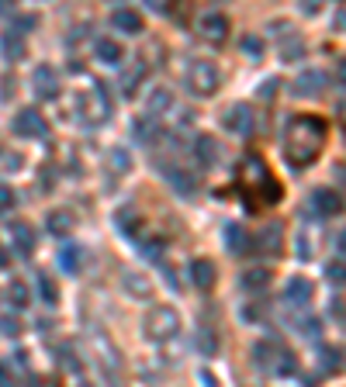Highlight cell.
Here are the masks:
<instances>
[{
  "mask_svg": "<svg viewBox=\"0 0 346 387\" xmlns=\"http://www.w3.org/2000/svg\"><path fill=\"white\" fill-rule=\"evenodd\" d=\"M270 280H274V273H270L266 266H249V270L239 277V284L246 287V290H264Z\"/></svg>",
  "mask_w": 346,
  "mask_h": 387,
  "instance_id": "24",
  "label": "cell"
},
{
  "mask_svg": "<svg viewBox=\"0 0 346 387\" xmlns=\"http://www.w3.org/2000/svg\"><path fill=\"white\" fill-rule=\"evenodd\" d=\"M11 205H14V194H11V187L0 183V211H7Z\"/></svg>",
  "mask_w": 346,
  "mask_h": 387,
  "instance_id": "47",
  "label": "cell"
},
{
  "mask_svg": "<svg viewBox=\"0 0 346 387\" xmlns=\"http://www.w3.org/2000/svg\"><path fill=\"white\" fill-rule=\"evenodd\" d=\"M163 280H166V287H170V290H177V277H173V266H163Z\"/></svg>",
  "mask_w": 346,
  "mask_h": 387,
  "instance_id": "52",
  "label": "cell"
},
{
  "mask_svg": "<svg viewBox=\"0 0 346 387\" xmlns=\"http://www.w3.org/2000/svg\"><path fill=\"white\" fill-rule=\"evenodd\" d=\"M312 256V242H308V235L301 232L298 235V259H308Z\"/></svg>",
  "mask_w": 346,
  "mask_h": 387,
  "instance_id": "44",
  "label": "cell"
},
{
  "mask_svg": "<svg viewBox=\"0 0 346 387\" xmlns=\"http://www.w3.org/2000/svg\"><path fill=\"white\" fill-rule=\"evenodd\" d=\"M14 135H21V138H45L49 135V125H45V118L35 111V107H25L18 118H14Z\"/></svg>",
  "mask_w": 346,
  "mask_h": 387,
  "instance_id": "11",
  "label": "cell"
},
{
  "mask_svg": "<svg viewBox=\"0 0 346 387\" xmlns=\"http://www.w3.org/2000/svg\"><path fill=\"white\" fill-rule=\"evenodd\" d=\"M83 263V246L77 242H63L59 249H55V266L63 270V273H77Z\"/></svg>",
  "mask_w": 346,
  "mask_h": 387,
  "instance_id": "18",
  "label": "cell"
},
{
  "mask_svg": "<svg viewBox=\"0 0 346 387\" xmlns=\"http://www.w3.org/2000/svg\"><path fill=\"white\" fill-rule=\"evenodd\" d=\"M222 239H225V249L232 256H242L249 249V235H246V229H242L239 222H225L222 225Z\"/></svg>",
  "mask_w": 346,
  "mask_h": 387,
  "instance_id": "17",
  "label": "cell"
},
{
  "mask_svg": "<svg viewBox=\"0 0 346 387\" xmlns=\"http://www.w3.org/2000/svg\"><path fill=\"white\" fill-rule=\"evenodd\" d=\"M187 273H190V284L198 287V290H212L215 280H218V273H215V263H212V259H190Z\"/></svg>",
  "mask_w": 346,
  "mask_h": 387,
  "instance_id": "16",
  "label": "cell"
},
{
  "mask_svg": "<svg viewBox=\"0 0 346 387\" xmlns=\"http://www.w3.org/2000/svg\"><path fill=\"white\" fill-rule=\"evenodd\" d=\"M111 166H114V173H129L132 170V156L125 153V149H111Z\"/></svg>",
  "mask_w": 346,
  "mask_h": 387,
  "instance_id": "39",
  "label": "cell"
},
{
  "mask_svg": "<svg viewBox=\"0 0 346 387\" xmlns=\"http://www.w3.org/2000/svg\"><path fill=\"white\" fill-rule=\"evenodd\" d=\"M7 298H11V305H14V308H25L28 301H31L28 284H25V280H14V284H11V290H7Z\"/></svg>",
  "mask_w": 346,
  "mask_h": 387,
  "instance_id": "36",
  "label": "cell"
},
{
  "mask_svg": "<svg viewBox=\"0 0 346 387\" xmlns=\"http://www.w3.org/2000/svg\"><path fill=\"white\" fill-rule=\"evenodd\" d=\"M156 170H160L163 180L170 183L173 194H180V197H194V194H198V180H194V173L184 170L180 163H156Z\"/></svg>",
  "mask_w": 346,
  "mask_h": 387,
  "instance_id": "7",
  "label": "cell"
},
{
  "mask_svg": "<svg viewBox=\"0 0 346 387\" xmlns=\"http://www.w3.org/2000/svg\"><path fill=\"white\" fill-rule=\"evenodd\" d=\"M239 49L249 62H260V59H264V42H260V35H242Z\"/></svg>",
  "mask_w": 346,
  "mask_h": 387,
  "instance_id": "32",
  "label": "cell"
},
{
  "mask_svg": "<svg viewBox=\"0 0 346 387\" xmlns=\"http://www.w3.org/2000/svg\"><path fill=\"white\" fill-rule=\"evenodd\" d=\"M4 159H7V163H4V166H7V170H11V173H14V170H21V156L7 153V156H4Z\"/></svg>",
  "mask_w": 346,
  "mask_h": 387,
  "instance_id": "51",
  "label": "cell"
},
{
  "mask_svg": "<svg viewBox=\"0 0 346 387\" xmlns=\"http://www.w3.org/2000/svg\"><path fill=\"white\" fill-rule=\"evenodd\" d=\"M0 55L7 59V62H21V55H25V38H21V31H4L0 35Z\"/></svg>",
  "mask_w": 346,
  "mask_h": 387,
  "instance_id": "20",
  "label": "cell"
},
{
  "mask_svg": "<svg viewBox=\"0 0 346 387\" xmlns=\"http://www.w3.org/2000/svg\"><path fill=\"white\" fill-rule=\"evenodd\" d=\"M146 107H149V114H153V118H163V114L173 107V94H170L166 87H160V90H153V94H149Z\"/></svg>",
  "mask_w": 346,
  "mask_h": 387,
  "instance_id": "27",
  "label": "cell"
},
{
  "mask_svg": "<svg viewBox=\"0 0 346 387\" xmlns=\"http://www.w3.org/2000/svg\"><path fill=\"white\" fill-rule=\"evenodd\" d=\"M187 87H190L194 97H212V94H218V87H222V73H218V66L208 62V59H194V62H187Z\"/></svg>",
  "mask_w": 346,
  "mask_h": 387,
  "instance_id": "5",
  "label": "cell"
},
{
  "mask_svg": "<svg viewBox=\"0 0 346 387\" xmlns=\"http://www.w3.org/2000/svg\"><path fill=\"white\" fill-rule=\"evenodd\" d=\"M31 90H35V97L38 101H55L59 97V73H55L53 66H35V73H31Z\"/></svg>",
  "mask_w": 346,
  "mask_h": 387,
  "instance_id": "10",
  "label": "cell"
},
{
  "mask_svg": "<svg viewBox=\"0 0 346 387\" xmlns=\"http://www.w3.org/2000/svg\"><path fill=\"white\" fill-rule=\"evenodd\" d=\"M325 121L315 118V114H298L288 121V129H284V159L291 163L294 170H301V166H312L319 153L325 149Z\"/></svg>",
  "mask_w": 346,
  "mask_h": 387,
  "instance_id": "1",
  "label": "cell"
},
{
  "mask_svg": "<svg viewBox=\"0 0 346 387\" xmlns=\"http://www.w3.org/2000/svg\"><path fill=\"white\" fill-rule=\"evenodd\" d=\"M198 35H201L205 42H212V45H222V42L229 38V21H225V14H205V18L198 21Z\"/></svg>",
  "mask_w": 346,
  "mask_h": 387,
  "instance_id": "15",
  "label": "cell"
},
{
  "mask_svg": "<svg viewBox=\"0 0 346 387\" xmlns=\"http://www.w3.org/2000/svg\"><path fill=\"white\" fill-rule=\"evenodd\" d=\"M142 4H146L149 11H166V4H163V0H142Z\"/></svg>",
  "mask_w": 346,
  "mask_h": 387,
  "instance_id": "54",
  "label": "cell"
},
{
  "mask_svg": "<svg viewBox=\"0 0 346 387\" xmlns=\"http://www.w3.org/2000/svg\"><path fill=\"white\" fill-rule=\"evenodd\" d=\"M7 263H11V256H7V249H0V270H4Z\"/></svg>",
  "mask_w": 346,
  "mask_h": 387,
  "instance_id": "55",
  "label": "cell"
},
{
  "mask_svg": "<svg viewBox=\"0 0 346 387\" xmlns=\"http://www.w3.org/2000/svg\"><path fill=\"white\" fill-rule=\"evenodd\" d=\"M294 329H298V336H305V339H319L322 336V322H319V318H298V322H294Z\"/></svg>",
  "mask_w": 346,
  "mask_h": 387,
  "instance_id": "35",
  "label": "cell"
},
{
  "mask_svg": "<svg viewBox=\"0 0 346 387\" xmlns=\"http://www.w3.org/2000/svg\"><path fill=\"white\" fill-rule=\"evenodd\" d=\"M319 356H322V370H325V374H336V370H340V363H343V360H340V356H343V353H340V349H336V346H333V349H329V346H325V349H322V353H319Z\"/></svg>",
  "mask_w": 346,
  "mask_h": 387,
  "instance_id": "37",
  "label": "cell"
},
{
  "mask_svg": "<svg viewBox=\"0 0 346 387\" xmlns=\"http://www.w3.org/2000/svg\"><path fill=\"white\" fill-rule=\"evenodd\" d=\"M163 249H166V246H163V239H156V235H153V239H139V246H135V253L142 259H149V263L163 259Z\"/></svg>",
  "mask_w": 346,
  "mask_h": 387,
  "instance_id": "30",
  "label": "cell"
},
{
  "mask_svg": "<svg viewBox=\"0 0 346 387\" xmlns=\"http://www.w3.org/2000/svg\"><path fill=\"white\" fill-rule=\"evenodd\" d=\"M11 239H14V246H18L21 256H31V253H35V232H31L28 222H14V225H11Z\"/></svg>",
  "mask_w": 346,
  "mask_h": 387,
  "instance_id": "23",
  "label": "cell"
},
{
  "mask_svg": "<svg viewBox=\"0 0 346 387\" xmlns=\"http://www.w3.org/2000/svg\"><path fill=\"white\" fill-rule=\"evenodd\" d=\"M111 28H114V31H121V35H135V31H142V18H139V11L121 7V11H114V14H111Z\"/></svg>",
  "mask_w": 346,
  "mask_h": 387,
  "instance_id": "22",
  "label": "cell"
},
{
  "mask_svg": "<svg viewBox=\"0 0 346 387\" xmlns=\"http://www.w3.org/2000/svg\"><path fill=\"white\" fill-rule=\"evenodd\" d=\"M322 90H325V73H322V70H305V73L291 83V94L294 97H305V101L319 97Z\"/></svg>",
  "mask_w": 346,
  "mask_h": 387,
  "instance_id": "14",
  "label": "cell"
},
{
  "mask_svg": "<svg viewBox=\"0 0 346 387\" xmlns=\"http://www.w3.org/2000/svg\"><path fill=\"white\" fill-rule=\"evenodd\" d=\"M325 277H329V284H343V259H336V263H329L325 266Z\"/></svg>",
  "mask_w": 346,
  "mask_h": 387,
  "instance_id": "43",
  "label": "cell"
},
{
  "mask_svg": "<svg viewBox=\"0 0 346 387\" xmlns=\"http://www.w3.org/2000/svg\"><path fill=\"white\" fill-rule=\"evenodd\" d=\"M340 194L336 190H329V187H315L312 190V197H308V214H319V218H333V214H340Z\"/></svg>",
  "mask_w": 346,
  "mask_h": 387,
  "instance_id": "13",
  "label": "cell"
},
{
  "mask_svg": "<svg viewBox=\"0 0 346 387\" xmlns=\"http://www.w3.org/2000/svg\"><path fill=\"white\" fill-rule=\"evenodd\" d=\"M190 153H194V163H198L201 170H212V166L222 163V146H218L215 135H198L194 146H190Z\"/></svg>",
  "mask_w": 346,
  "mask_h": 387,
  "instance_id": "12",
  "label": "cell"
},
{
  "mask_svg": "<svg viewBox=\"0 0 346 387\" xmlns=\"http://www.w3.org/2000/svg\"><path fill=\"white\" fill-rule=\"evenodd\" d=\"M260 315H264V305H246V308H242V318H246V322H256Z\"/></svg>",
  "mask_w": 346,
  "mask_h": 387,
  "instance_id": "46",
  "label": "cell"
},
{
  "mask_svg": "<svg viewBox=\"0 0 346 387\" xmlns=\"http://www.w3.org/2000/svg\"><path fill=\"white\" fill-rule=\"evenodd\" d=\"M253 363L266 377H294L298 374V356L281 342H256L253 346Z\"/></svg>",
  "mask_w": 346,
  "mask_h": 387,
  "instance_id": "3",
  "label": "cell"
},
{
  "mask_svg": "<svg viewBox=\"0 0 346 387\" xmlns=\"http://www.w3.org/2000/svg\"><path fill=\"white\" fill-rule=\"evenodd\" d=\"M0 97H4V101H11V97H14V77H4V87H0Z\"/></svg>",
  "mask_w": 346,
  "mask_h": 387,
  "instance_id": "48",
  "label": "cell"
},
{
  "mask_svg": "<svg viewBox=\"0 0 346 387\" xmlns=\"http://www.w3.org/2000/svg\"><path fill=\"white\" fill-rule=\"evenodd\" d=\"M329 318L333 322H343V298H333L329 301Z\"/></svg>",
  "mask_w": 346,
  "mask_h": 387,
  "instance_id": "45",
  "label": "cell"
},
{
  "mask_svg": "<svg viewBox=\"0 0 346 387\" xmlns=\"http://www.w3.org/2000/svg\"><path fill=\"white\" fill-rule=\"evenodd\" d=\"M55 356H59V363H63L66 370L80 374V363H77V356H73V349H70V346H59V349H55Z\"/></svg>",
  "mask_w": 346,
  "mask_h": 387,
  "instance_id": "41",
  "label": "cell"
},
{
  "mask_svg": "<svg viewBox=\"0 0 346 387\" xmlns=\"http://www.w3.org/2000/svg\"><path fill=\"white\" fill-rule=\"evenodd\" d=\"M31 28H35V18H31V14H28V18H18V21H14V31H31Z\"/></svg>",
  "mask_w": 346,
  "mask_h": 387,
  "instance_id": "50",
  "label": "cell"
},
{
  "mask_svg": "<svg viewBox=\"0 0 346 387\" xmlns=\"http://www.w3.org/2000/svg\"><path fill=\"white\" fill-rule=\"evenodd\" d=\"M132 135H135V142H139V146H153V142L160 138V121H156L153 114H146V118H135Z\"/></svg>",
  "mask_w": 346,
  "mask_h": 387,
  "instance_id": "21",
  "label": "cell"
},
{
  "mask_svg": "<svg viewBox=\"0 0 346 387\" xmlns=\"http://www.w3.org/2000/svg\"><path fill=\"white\" fill-rule=\"evenodd\" d=\"M142 77H146V62H132V66L121 73V94H125V97H135Z\"/></svg>",
  "mask_w": 346,
  "mask_h": 387,
  "instance_id": "26",
  "label": "cell"
},
{
  "mask_svg": "<svg viewBox=\"0 0 346 387\" xmlns=\"http://www.w3.org/2000/svg\"><path fill=\"white\" fill-rule=\"evenodd\" d=\"M114 225H118V229H121L125 235H135V232H139V218H135L132 207H121V211L114 214Z\"/></svg>",
  "mask_w": 346,
  "mask_h": 387,
  "instance_id": "34",
  "label": "cell"
},
{
  "mask_svg": "<svg viewBox=\"0 0 346 387\" xmlns=\"http://www.w3.org/2000/svg\"><path fill=\"white\" fill-rule=\"evenodd\" d=\"M0 332H4L7 339L21 336V322H18L14 315H0Z\"/></svg>",
  "mask_w": 346,
  "mask_h": 387,
  "instance_id": "40",
  "label": "cell"
},
{
  "mask_svg": "<svg viewBox=\"0 0 346 387\" xmlns=\"http://www.w3.org/2000/svg\"><path fill=\"white\" fill-rule=\"evenodd\" d=\"M198 349H201L205 356H212L215 349H218V342H215V332L208 329V325H201V329H198Z\"/></svg>",
  "mask_w": 346,
  "mask_h": 387,
  "instance_id": "38",
  "label": "cell"
},
{
  "mask_svg": "<svg viewBox=\"0 0 346 387\" xmlns=\"http://www.w3.org/2000/svg\"><path fill=\"white\" fill-rule=\"evenodd\" d=\"M38 294H42V301H45V305H59V287L53 284V277H49V273H38Z\"/></svg>",
  "mask_w": 346,
  "mask_h": 387,
  "instance_id": "33",
  "label": "cell"
},
{
  "mask_svg": "<svg viewBox=\"0 0 346 387\" xmlns=\"http://www.w3.org/2000/svg\"><path fill=\"white\" fill-rule=\"evenodd\" d=\"M125 290H129L132 298H142V301L153 298V287H149V280H146L142 273H125Z\"/></svg>",
  "mask_w": 346,
  "mask_h": 387,
  "instance_id": "29",
  "label": "cell"
},
{
  "mask_svg": "<svg viewBox=\"0 0 346 387\" xmlns=\"http://www.w3.org/2000/svg\"><path fill=\"white\" fill-rule=\"evenodd\" d=\"M80 104V118L87 125H101L104 118H111V111H114V97H111V87H107L104 80H94L90 83V97H77Z\"/></svg>",
  "mask_w": 346,
  "mask_h": 387,
  "instance_id": "4",
  "label": "cell"
},
{
  "mask_svg": "<svg viewBox=\"0 0 346 387\" xmlns=\"http://www.w3.org/2000/svg\"><path fill=\"white\" fill-rule=\"evenodd\" d=\"M166 11H170L177 21H187V18H190V0H173V4H166Z\"/></svg>",
  "mask_w": 346,
  "mask_h": 387,
  "instance_id": "42",
  "label": "cell"
},
{
  "mask_svg": "<svg viewBox=\"0 0 346 387\" xmlns=\"http://www.w3.org/2000/svg\"><path fill=\"white\" fill-rule=\"evenodd\" d=\"M239 187H242V205L249 211H266L270 205H277L281 194H284L260 156H246L239 163Z\"/></svg>",
  "mask_w": 346,
  "mask_h": 387,
  "instance_id": "2",
  "label": "cell"
},
{
  "mask_svg": "<svg viewBox=\"0 0 346 387\" xmlns=\"http://www.w3.org/2000/svg\"><path fill=\"white\" fill-rule=\"evenodd\" d=\"M284 301H288L291 308H308V301H312V284H308L305 277H291L288 287H284Z\"/></svg>",
  "mask_w": 346,
  "mask_h": 387,
  "instance_id": "19",
  "label": "cell"
},
{
  "mask_svg": "<svg viewBox=\"0 0 346 387\" xmlns=\"http://www.w3.org/2000/svg\"><path fill=\"white\" fill-rule=\"evenodd\" d=\"M274 90H277V80H266L264 87H260V97H264V101L266 97H274Z\"/></svg>",
  "mask_w": 346,
  "mask_h": 387,
  "instance_id": "53",
  "label": "cell"
},
{
  "mask_svg": "<svg viewBox=\"0 0 346 387\" xmlns=\"http://www.w3.org/2000/svg\"><path fill=\"white\" fill-rule=\"evenodd\" d=\"M0 14H11V0H0Z\"/></svg>",
  "mask_w": 346,
  "mask_h": 387,
  "instance_id": "56",
  "label": "cell"
},
{
  "mask_svg": "<svg viewBox=\"0 0 346 387\" xmlns=\"http://www.w3.org/2000/svg\"><path fill=\"white\" fill-rule=\"evenodd\" d=\"M253 107L249 104H232L225 114H222V129L232 131V135H239V138H249L253 135Z\"/></svg>",
  "mask_w": 346,
  "mask_h": 387,
  "instance_id": "8",
  "label": "cell"
},
{
  "mask_svg": "<svg viewBox=\"0 0 346 387\" xmlns=\"http://www.w3.org/2000/svg\"><path fill=\"white\" fill-rule=\"evenodd\" d=\"M298 7H301L305 14H315V11L322 7V0H298Z\"/></svg>",
  "mask_w": 346,
  "mask_h": 387,
  "instance_id": "49",
  "label": "cell"
},
{
  "mask_svg": "<svg viewBox=\"0 0 346 387\" xmlns=\"http://www.w3.org/2000/svg\"><path fill=\"white\" fill-rule=\"evenodd\" d=\"M281 59H284V62H294V59H301V52H305V45H301V38H298V35H284V42H281Z\"/></svg>",
  "mask_w": 346,
  "mask_h": 387,
  "instance_id": "31",
  "label": "cell"
},
{
  "mask_svg": "<svg viewBox=\"0 0 346 387\" xmlns=\"http://www.w3.org/2000/svg\"><path fill=\"white\" fill-rule=\"evenodd\" d=\"M73 225H77V218H73L70 211H53V214L45 218V229H49L53 235H59V239L73 232Z\"/></svg>",
  "mask_w": 346,
  "mask_h": 387,
  "instance_id": "25",
  "label": "cell"
},
{
  "mask_svg": "<svg viewBox=\"0 0 346 387\" xmlns=\"http://www.w3.org/2000/svg\"><path fill=\"white\" fill-rule=\"evenodd\" d=\"M281 239H284V225L281 222H266L264 229L249 239V246L260 256H281Z\"/></svg>",
  "mask_w": 346,
  "mask_h": 387,
  "instance_id": "9",
  "label": "cell"
},
{
  "mask_svg": "<svg viewBox=\"0 0 346 387\" xmlns=\"http://www.w3.org/2000/svg\"><path fill=\"white\" fill-rule=\"evenodd\" d=\"M142 329H146V336L153 339V342H166V339L177 336V329H180V315H177L173 308H166V305H156V308L146 315Z\"/></svg>",
  "mask_w": 346,
  "mask_h": 387,
  "instance_id": "6",
  "label": "cell"
},
{
  "mask_svg": "<svg viewBox=\"0 0 346 387\" xmlns=\"http://www.w3.org/2000/svg\"><path fill=\"white\" fill-rule=\"evenodd\" d=\"M0 384H7V366H0Z\"/></svg>",
  "mask_w": 346,
  "mask_h": 387,
  "instance_id": "57",
  "label": "cell"
},
{
  "mask_svg": "<svg viewBox=\"0 0 346 387\" xmlns=\"http://www.w3.org/2000/svg\"><path fill=\"white\" fill-rule=\"evenodd\" d=\"M94 55L107 62V66H114V62H121V49H118V42H111V38H97L94 42Z\"/></svg>",
  "mask_w": 346,
  "mask_h": 387,
  "instance_id": "28",
  "label": "cell"
}]
</instances>
